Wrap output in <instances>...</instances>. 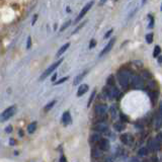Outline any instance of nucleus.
<instances>
[{"mask_svg": "<svg viewBox=\"0 0 162 162\" xmlns=\"http://www.w3.org/2000/svg\"><path fill=\"white\" fill-rule=\"evenodd\" d=\"M130 73L128 71H121L118 74V80L123 88H127L130 84Z\"/></svg>", "mask_w": 162, "mask_h": 162, "instance_id": "nucleus-1", "label": "nucleus"}, {"mask_svg": "<svg viewBox=\"0 0 162 162\" xmlns=\"http://www.w3.org/2000/svg\"><path fill=\"white\" fill-rule=\"evenodd\" d=\"M15 112H16L15 105H12V106L7 108L3 112H2L1 116H0V122H6L7 120H9V119L15 114Z\"/></svg>", "mask_w": 162, "mask_h": 162, "instance_id": "nucleus-2", "label": "nucleus"}, {"mask_svg": "<svg viewBox=\"0 0 162 162\" xmlns=\"http://www.w3.org/2000/svg\"><path fill=\"white\" fill-rule=\"evenodd\" d=\"M63 62V59H60V60H58V62H55L54 64H52V65L50 66V67L48 68V69L46 70V71L44 72V73L40 75V80H44V79H46L47 77H48L49 75H50L51 73H52L53 71H54L55 69H56L57 67H59V65Z\"/></svg>", "mask_w": 162, "mask_h": 162, "instance_id": "nucleus-3", "label": "nucleus"}, {"mask_svg": "<svg viewBox=\"0 0 162 162\" xmlns=\"http://www.w3.org/2000/svg\"><path fill=\"white\" fill-rule=\"evenodd\" d=\"M131 83H132V86L136 89H141L144 87V81L140 76L138 75H134L131 77Z\"/></svg>", "mask_w": 162, "mask_h": 162, "instance_id": "nucleus-4", "label": "nucleus"}, {"mask_svg": "<svg viewBox=\"0 0 162 162\" xmlns=\"http://www.w3.org/2000/svg\"><path fill=\"white\" fill-rule=\"evenodd\" d=\"M106 110H108V105L104 103H99L97 105H95L94 108V112L97 116H104L106 114Z\"/></svg>", "mask_w": 162, "mask_h": 162, "instance_id": "nucleus-5", "label": "nucleus"}, {"mask_svg": "<svg viewBox=\"0 0 162 162\" xmlns=\"http://www.w3.org/2000/svg\"><path fill=\"white\" fill-rule=\"evenodd\" d=\"M92 4H93V1H91V2H89L88 4H86V5L84 6V7L82 8V10L80 11V13H79V15L76 17V20H75V22H78L79 20H81V18L83 17V16L85 15V14L88 12V10L90 9L91 8V6H92Z\"/></svg>", "mask_w": 162, "mask_h": 162, "instance_id": "nucleus-6", "label": "nucleus"}, {"mask_svg": "<svg viewBox=\"0 0 162 162\" xmlns=\"http://www.w3.org/2000/svg\"><path fill=\"white\" fill-rule=\"evenodd\" d=\"M93 130L98 132V133H106V132L108 131V125L104 123H98V124H96V125L93 126Z\"/></svg>", "mask_w": 162, "mask_h": 162, "instance_id": "nucleus-7", "label": "nucleus"}, {"mask_svg": "<svg viewBox=\"0 0 162 162\" xmlns=\"http://www.w3.org/2000/svg\"><path fill=\"white\" fill-rule=\"evenodd\" d=\"M115 43H116V39H115V38H114V39L110 40V42H108V44L106 45L105 47H104V49H103V50H102L101 52V54H99V56L102 57V56H104V55H105V54H108V53L110 52V51L112 49V47H114Z\"/></svg>", "mask_w": 162, "mask_h": 162, "instance_id": "nucleus-8", "label": "nucleus"}, {"mask_svg": "<svg viewBox=\"0 0 162 162\" xmlns=\"http://www.w3.org/2000/svg\"><path fill=\"white\" fill-rule=\"evenodd\" d=\"M110 141L106 139H101L99 141V149L101 151H108L110 149Z\"/></svg>", "mask_w": 162, "mask_h": 162, "instance_id": "nucleus-9", "label": "nucleus"}, {"mask_svg": "<svg viewBox=\"0 0 162 162\" xmlns=\"http://www.w3.org/2000/svg\"><path fill=\"white\" fill-rule=\"evenodd\" d=\"M62 122L65 126L70 125L72 123V118H71V115H70L69 112H65L63 114V117H62Z\"/></svg>", "mask_w": 162, "mask_h": 162, "instance_id": "nucleus-10", "label": "nucleus"}, {"mask_svg": "<svg viewBox=\"0 0 162 162\" xmlns=\"http://www.w3.org/2000/svg\"><path fill=\"white\" fill-rule=\"evenodd\" d=\"M121 141L126 145H129L133 142V138L132 136H130L129 134H124V135L121 136Z\"/></svg>", "mask_w": 162, "mask_h": 162, "instance_id": "nucleus-11", "label": "nucleus"}, {"mask_svg": "<svg viewBox=\"0 0 162 162\" xmlns=\"http://www.w3.org/2000/svg\"><path fill=\"white\" fill-rule=\"evenodd\" d=\"M87 91H88V85L87 84L80 85L79 88H78V91H77V96H81V95H83L84 93H86Z\"/></svg>", "mask_w": 162, "mask_h": 162, "instance_id": "nucleus-12", "label": "nucleus"}, {"mask_svg": "<svg viewBox=\"0 0 162 162\" xmlns=\"http://www.w3.org/2000/svg\"><path fill=\"white\" fill-rule=\"evenodd\" d=\"M87 73H88V70H85L84 72H82V73H80L79 75H78L77 77L75 78V80H74L73 84H74V85H77V84H79V83L81 82V80H82L83 78H84L85 76L87 75Z\"/></svg>", "mask_w": 162, "mask_h": 162, "instance_id": "nucleus-13", "label": "nucleus"}, {"mask_svg": "<svg viewBox=\"0 0 162 162\" xmlns=\"http://www.w3.org/2000/svg\"><path fill=\"white\" fill-rule=\"evenodd\" d=\"M91 155H92L93 158H101L102 156V151L101 149L96 148V149H92V153H91Z\"/></svg>", "mask_w": 162, "mask_h": 162, "instance_id": "nucleus-14", "label": "nucleus"}, {"mask_svg": "<svg viewBox=\"0 0 162 162\" xmlns=\"http://www.w3.org/2000/svg\"><path fill=\"white\" fill-rule=\"evenodd\" d=\"M101 140V136L98 135V134H94V135H92L90 137V143L91 144H96V143H98L99 141Z\"/></svg>", "mask_w": 162, "mask_h": 162, "instance_id": "nucleus-15", "label": "nucleus"}, {"mask_svg": "<svg viewBox=\"0 0 162 162\" xmlns=\"http://www.w3.org/2000/svg\"><path fill=\"white\" fill-rule=\"evenodd\" d=\"M69 47H70V43H66L65 45H63V46H62L61 48H60V50H59L58 52H57V57H58V56H61V55L63 54V53L65 52V51L67 50V49L69 48Z\"/></svg>", "mask_w": 162, "mask_h": 162, "instance_id": "nucleus-16", "label": "nucleus"}, {"mask_svg": "<svg viewBox=\"0 0 162 162\" xmlns=\"http://www.w3.org/2000/svg\"><path fill=\"white\" fill-rule=\"evenodd\" d=\"M155 126H156L157 129H160L161 127V108H159L158 115H157V119L155 121Z\"/></svg>", "mask_w": 162, "mask_h": 162, "instance_id": "nucleus-17", "label": "nucleus"}, {"mask_svg": "<svg viewBox=\"0 0 162 162\" xmlns=\"http://www.w3.org/2000/svg\"><path fill=\"white\" fill-rule=\"evenodd\" d=\"M114 128H115V130L116 131H118V132H122V131H124L125 130V125H124L123 123H116L114 125Z\"/></svg>", "mask_w": 162, "mask_h": 162, "instance_id": "nucleus-18", "label": "nucleus"}, {"mask_svg": "<svg viewBox=\"0 0 162 162\" xmlns=\"http://www.w3.org/2000/svg\"><path fill=\"white\" fill-rule=\"evenodd\" d=\"M36 129H37V123H31L27 126V132H29V134H33L36 131Z\"/></svg>", "mask_w": 162, "mask_h": 162, "instance_id": "nucleus-19", "label": "nucleus"}, {"mask_svg": "<svg viewBox=\"0 0 162 162\" xmlns=\"http://www.w3.org/2000/svg\"><path fill=\"white\" fill-rule=\"evenodd\" d=\"M147 149H148V151L156 150V148H155V141L154 140H149L148 145H147Z\"/></svg>", "mask_w": 162, "mask_h": 162, "instance_id": "nucleus-20", "label": "nucleus"}, {"mask_svg": "<svg viewBox=\"0 0 162 162\" xmlns=\"http://www.w3.org/2000/svg\"><path fill=\"white\" fill-rule=\"evenodd\" d=\"M106 84L110 85V86H114V85H115V77H114V75L108 76V80H106Z\"/></svg>", "mask_w": 162, "mask_h": 162, "instance_id": "nucleus-21", "label": "nucleus"}, {"mask_svg": "<svg viewBox=\"0 0 162 162\" xmlns=\"http://www.w3.org/2000/svg\"><path fill=\"white\" fill-rule=\"evenodd\" d=\"M148 152H149L148 149H147L146 147H144V148H141V149H140L139 152H138V153H139V156H140V157H143V156H146V155L148 154Z\"/></svg>", "mask_w": 162, "mask_h": 162, "instance_id": "nucleus-22", "label": "nucleus"}, {"mask_svg": "<svg viewBox=\"0 0 162 162\" xmlns=\"http://www.w3.org/2000/svg\"><path fill=\"white\" fill-rule=\"evenodd\" d=\"M55 103H56V101H53L49 102V103L47 104L46 106H45V112H49V110H50L51 108H52L53 106L55 105Z\"/></svg>", "mask_w": 162, "mask_h": 162, "instance_id": "nucleus-23", "label": "nucleus"}, {"mask_svg": "<svg viewBox=\"0 0 162 162\" xmlns=\"http://www.w3.org/2000/svg\"><path fill=\"white\" fill-rule=\"evenodd\" d=\"M160 52H161L160 47H159V46H156V47H155V49H154V52H153V57H154V58L158 57L159 54H160Z\"/></svg>", "mask_w": 162, "mask_h": 162, "instance_id": "nucleus-24", "label": "nucleus"}, {"mask_svg": "<svg viewBox=\"0 0 162 162\" xmlns=\"http://www.w3.org/2000/svg\"><path fill=\"white\" fill-rule=\"evenodd\" d=\"M68 79H69V77H68V76H66V77H63V78H61L60 80H58V81H55V82H54V85L61 84V83L65 82V81H67Z\"/></svg>", "mask_w": 162, "mask_h": 162, "instance_id": "nucleus-25", "label": "nucleus"}, {"mask_svg": "<svg viewBox=\"0 0 162 162\" xmlns=\"http://www.w3.org/2000/svg\"><path fill=\"white\" fill-rule=\"evenodd\" d=\"M95 95H96V90H93V91H92V93H91V96H90V98H89V101H88V106H90L91 102L93 101V99H94Z\"/></svg>", "mask_w": 162, "mask_h": 162, "instance_id": "nucleus-26", "label": "nucleus"}, {"mask_svg": "<svg viewBox=\"0 0 162 162\" xmlns=\"http://www.w3.org/2000/svg\"><path fill=\"white\" fill-rule=\"evenodd\" d=\"M146 42L148 43V44H151V43L153 42V34H148V35L146 36Z\"/></svg>", "mask_w": 162, "mask_h": 162, "instance_id": "nucleus-27", "label": "nucleus"}, {"mask_svg": "<svg viewBox=\"0 0 162 162\" xmlns=\"http://www.w3.org/2000/svg\"><path fill=\"white\" fill-rule=\"evenodd\" d=\"M110 115H112V118H115V117L117 116V108H116V106L115 105L110 108Z\"/></svg>", "mask_w": 162, "mask_h": 162, "instance_id": "nucleus-28", "label": "nucleus"}, {"mask_svg": "<svg viewBox=\"0 0 162 162\" xmlns=\"http://www.w3.org/2000/svg\"><path fill=\"white\" fill-rule=\"evenodd\" d=\"M70 23H71V20H68L67 22H65V23H64V24H63V27H61V29H60V31H64L66 29H67L68 27H69V25H70Z\"/></svg>", "mask_w": 162, "mask_h": 162, "instance_id": "nucleus-29", "label": "nucleus"}, {"mask_svg": "<svg viewBox=\"0 0 162 162\" xmlns=\"http://www.w3.org/2000/svg\"><path fill=\"white\" fill-rule=\"evenodd\" d=\"M85 23H86V22H82V23H81V24L79 25V27H77V29H76L75 31H74L73 33H72V35H74V34H77L78 31H79V29H82V27H84V24H85Z\"/></svg>", "mask_w": 162, "mask_h": 162, "instance_id": "nucleus-30", "label": "nucleus"}, {"mask_svg": "<svg viewBox=\"0 0 162 162\" xmlns=\"http://www.w3.org/2000/svg\"><path fill=\"white\" fill-rule=\"evenodd\" d=\"M31 38L29 37L27 38V49H31Z\"/></svg>", "mask_w": 162, "mask_h": 162, "instance_id": "nucleus-31", "label": "nucleus"}, {"mask_svg": "<svg viewBox=\"0 0 162 162\" xmlns=\"http://www.w3.org/2000/svg\"><path fill=\"white\" fill-rule=\"evenodd\" d=\"M95 45H96V42H95L94 39H92V40H91V42H90V44H89V48H90V49L94 48Z\"/></svg>", "mask_w": 162, "mask_h": 162, "instance_id": "nucleus-32", "label": "nucleus"}, {"mask_svg": "<svg viewBox=\"0 0 162 162\" xmlns=\"http://www.w3.org/2000/svg\"><path fill=\"white\" fill-rule=\"evenodd\" d=\"M112 31H114V29H110V31H108V33H106L105 35H104V39H106V38H108V37H110V36L112 34Z\"/></svg>", "mask_w": 162, "mask_h": 162, "instance_id": "nucleus-33", "label": "nucleus"}, {"mask_svg": "<svg viewBox=\"0 0 162 162\" xmlns=\"http://www.w3.org/2000/svg\"><path fill=\"white\" fill-rule=\"evenodd\" d=\"M128 162H139V158L138 157H132Z\"/></svg>", "mask_w": 162, "mask_h": 162, "instance_id": "nucleus-34", "label": "nucleus"}, {"mask_svg": "<svg viewBox=\"0 0 162 162\" xmlns=\"http://www.w3.org/2000/svg\"><path fill=\"white\" fill-rule=\"evenodd\" d=\"M5 131H6V133H11V132H12V127H11V126H7Z\"/></svg>", "mask_w": 162, "mask_h": 162, "instance_id": "nucleus-35", "label": "nucleus"}, {"mask_svg": "<svg viewBox=\"0 0 162 162\" xmlns=\"http://www.w3.org/2000/svg\"><path fill=\"white\" fill-rule=\"evenodd\" d=\"M59 162H67V159H66V157L64 156V155H62V156L60 157V160H59Z\"/></svg>", "mask_w": 162, "mask_h": 162, "instance_id": "nucleus-36", "label": "nucleus"}, {"mask_svg": "<svg viewBox=\"0 0 162 162\" xmlns=\"http://www.w3.org/2000/svg\"><path fill=\"white\" fill-rule=\"evenodd\" d=\"M150 17V24H149V27H153V21H154V20H153L152 16H149Z\"/></svg>", "mask_w": 162, "mask_h": 162, "instance_id": "nucleus-37", "label": "nucleus"}, {"mask_svg": "<svg viewBox=\"0 0 162 162\" xmlns=\"http://www.w3.org/2000/svg\"><path fill=\"white\" fill-rule=\"evenodd\" d=\"M37 18H38V14H36V15H35V17L33 18V21H31V24H33V25L36 23V21H37Z\"/></svg>", "mask_w": 162, "mask_h": 162, "instance_id": "nucleus-38", "label": "nucleus"}, {"mask_svg": "<svg viewBox=\"0 0 162 162\" xmlns=\"http://www.w3.org/2000/svg\"><path fill=\"white\" fill-rule=\"evenodd\" d=\"M121 119H122V120H125L124 122H128L127 117H126V116H124V115H121Z\"/></svg>", "mask_w": 162, "mask_h": 162, "instance_id": "nucleus-39", "label": "nucleus"}, {"mask_svg": "<svg viewBox=\"0 0 162 162\" xmlns=\"http://www.w3.org/2000/svg\"><path fill=\"white\" fill-rule=\"evenodd\" d=\"M56 77H57V73H55L54 75H53V77H52V81H53V82H55V80H56Z\"/></svg>", "mask_w": 162, "mask_h": 162, "instance_id": "nucleus-40", "label": "nucleus"}, {"mask_svg": "<svg viewBox=\"0 0 162 162\" xmlns=\"http://www.w3.org/2000/svg\"><path fill=\"white\" fill-rule=\"evenodd\" d=\"M10 143H11V145H12V146H13V145H14V140H10Z\"/></svg>", "mask_w": 162, "mask_h": 162, "instance_id": "nucleus-41", "label": "nucleus"}, {"mask_svg": "<svg viewBox=\"0 0 162 162\" xmlns=\"http://www.w3.org/2000/svg\"><path fill=\"white\" fill-rule=\"evenodd\" d=\"M142 162H148V161H147V160H143Z\"/></svg>", "mask_w": 162, "mask_h": 162, "instance_id": "nucleus-42", "label": "nucleus"}]
</instances>
